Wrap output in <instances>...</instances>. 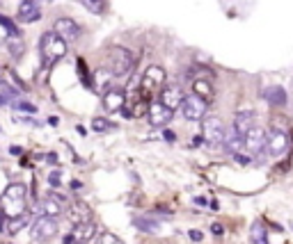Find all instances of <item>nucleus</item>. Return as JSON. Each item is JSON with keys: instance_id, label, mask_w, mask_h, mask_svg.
Wrapping results in <instances>:
<instances>
[{"instance_id": "f257e3e1", "label": "nucleus", "mask_w": 293, "mask_h": 244, "mask_svg": "<svg viewBox=\"0 0 293 244\" xmlns=\"http://www.w3.org/2000/svg\"><path fill=\"white\" fill-rule=\"evenodd\" d=\"M0 212L3 217L14 219L18 214L28 212V187L23 183H12L0 197Z\"/></svg>"}, {"instance_id": "f03ea898", "label": "nucleus", "mask_w": 293, "mask_h": 244, "mask_svg": "<svg viewBox=\"0 0 293 244\" xmlns=\"http://www.w3.org/2000/svg\"><path fill=\"white\" fill-rule=\"evenodd\" d=\"M135 66V55L124 46H110L106 53V69H108L115 78L129 76Z\"/></svg>"}, {"instance_id": "7ed1b4c3", "label": "nucleus", "mask_w": 293, "mask_h": 244, "mask_svg": "<svg viewBox=\"0 0 293 244\" xmlns=\"http://www.w3.org/2000/svg\"><path fill=\"white\" fill-rule=\"evenodd\" d=\"M67 51H69V43L57 37L53 30L44 32L41 39H39V53H41L44 64H55V62H60L62 57L67 55Z\"/></svg>"}, {"instance_id": "20e7f679", "label": "nucleus", "mask_w": 293, "mask_h": 244, "mask_svg": "<svg viewBox=\"0 0 293 244\" xmlns=\"http://www.w3.org/2000/svg\"><path fill=\"white\" fill-rule=\"evenodd\" d=\"M165 69H160V66H156V64H151V66H146V71H144V76H142V80H140V99L146 101L149 103L154 96H158V91L165 87Z\"/></svg>"}, {"instance_id": "39448f33", "label": "nucleus", "mask_w": 293, "mask_h": 244, "mask_svg": "<svg viewBox=\"0 0 293 244\" xmlns=\"http://www.w3.org/2000/svg\"><path fill=\"white\" fill-rule=\"evenodd\" d=\"M57 231H60V226H57V217H46V214H39L35 219V224H32L30 228V235L35 242H46L51 240V237L57 235Z\"/></svg>"}, {"instance_id": "423d86ee", "label": "nucleus", "mask_w": 293, "mask_h": 244, "mask_svg": "<svg viewBox=\"0 0 293 244\" xmlns=\"http://www.w3.org/2000/svg\"><path fill=\"white\" fill-rule=\"evenodd\" d=\"M202 137H204L206 144H211V146L222 144V137H224L222 119H218V116H204L202 119Z\"/></svg>"}, {"instance_id": "0eeeda50", "label": "nucleus", "mask_w": 293, "mask_h": 244, "mask_svg": "<svg viewBox=\"0 0 293 244\" xmlns=\"http://www.w3.org/2000/svg\"><path fill=\"white\" fill-rule=\"evenodd\" d=\"M206 101H202L199 96H195V94H190V96H185V99L181 101V112H183V116L188 121H202L204 116H206Z\"/></svg>"}, {"instance_id": "6e6552de", "label": "nucleus", "mask_w": 293, "mask_h": 244, "mask_svg": "<svg viewBox=\"0 0 293 244\" xmlns=\"http://www.w3.org/2000/svg\"><path fill=\"white\" fill-rule=\"evenodd\" d=\"M243 149L252 155H261L263 151H266V130L252 126V128L243 135Z\"/></svg>"}, {"instance_id": "1a4fd4ad", "label": "nucleus", "mask_w": 293, "mask_h": 244, "mask_svg": "<svg viewBox=\"0 0 293 244\" xmlns=\"http://www.w3.org/2000/svg\"><path fill=\"white\" fill-rule=\"evenodd\" d=\"M286 149H289V137H286V133L282 128H275V126H273V128L266 133V151L277 158V155H284Z\"/></svg>"}, {"instance_id": "9d476101", "label": "nucleus", "mask_w": 293, "mask_h": 244, "mask_svg": "<svg viewBox=\"0 0 293 244\" xmlns=\"http://www.w3.org/2000/svg\"><path fill=\"white\" fill-rule=\"evenodd\" d=\"M53 32H55L60 39H65L67 43H76L82 35L80 26H78L73 18H57L55 26H53Z\"/></svg>"}, {"instance_id": "9b49d317", "label": "nucleus", "mask_w": 293, "mask_h": 244, "mask_svg": "<svg viewBox=\"0 0 293 244\" xmlns=\"http://www.w3.org/2000/svg\"><path fill=\"white\" fill-rule=\"evenodd\" d=\"M65 206H67L65 197H60V194L51 192V194H46V197L39 201L37 208H39V212L46 214V217H60V214L65 212Z\"/></svg>"}, {"instance_id": "f8f14e48", "label": "nucleus", "mask_w": 293, "mask_h": 244, "mask_svg": "<svg viewBox=\"0 0 293 244\" xmlns=\"http://www.w3.org/2000/svg\"><path fill=\"white\" fill-rule=\"evenodd\" d=\"M146 119H149V124L154 126V128H165V126L172 121V110L165 107L160 101H156V103H151L149 110H146Z\"/></svg>"}, {"instance_id": "ddd939ff", "label": "nucleus", "mask_w": 293, "mask_h": 244, "mask_svg": "<svg viewBox=\"0 0 293 244\" xmlns=\"http://www.w3.org/2000/svg\"><path fill=\"white\" fill-rule=\"evenodd\" d=\"M158 96H160V103H163L165 107H170V110H177L179 105H181V101H183V89L179 85H168V87H163V89L158 91Z\"/></svg>"}, {"instance_id": "4468645a", "label": "nucleus", "mask_w": 293, "mask_h": 244, "mask_svg": "<svg viewBox=\"0 0 293 244\" xmlns=\"http://www.w3.org/2000/svg\"><path fill=\"white\" fill-rule=\"evenodd\" d=\"M103 107H106V112H119L121 107L126 105V91L124 89H117V87H110V89H106L103 91Z\"/></svg>"}, {"instance_id": "2eb2a0df", "label": "nucleus", "mask_w": 293, "mask_h": 244, "mask_svg": "<svg viewBox=\"0 0 293 244\" xmlns=\"http://www.w3.org/2000/svg\"><path fill=\"white\" fill-rule=\"evenodd\" d=\"M71 235H73V240H76V244L92 242L96 237V224L92 222V219H87V222H82V224H76Z\"/></svg>"}, {"instance_id": "dca6fc26", "label": "nucleus", "mask_w": 293, "mask_h": 244, "mask_svg": "<svg viewBox=\"0 0 293 244\" xmlns=\"http://www.w3.org/2000/svg\"><path fill=\"white\" fill-rule=\"evenodd\" d=\"M67 219L76 226V224H82V222H87V219H92V210H90L87 203L76 201V203H71V206L67 208Z\"/></svg>"}, {"instance_id": "f3484780", "label": "nucleus", "mask_w": 293, "mask_h": 244, "mask_svg": "<svg viewBox=\"0 0 293 244\" xmlns=\"http://www.w3.org/2000/svg\"><path fill=\"white\" fill-rule=\"evenodd\" d=\"M16 18L21 23H35L41 18V7L35 3H28V0H23L21 5H18V12H16Z\"/></svg>"}, {"instance_id": "a211bd4d", "label": "nucleus", "mask_w": 293, "mask_h": 244, "mask_svg": "<svg viewBox=\"0 0 293 244\" xmlns=\"http://www.w3.org/2000/svg\"><path fill=\"white\" fill-rule=\"evenodd\" d=\"M193 94L199 96L202 101H206V103H211V101L216 99V89H213V85H211L208 78H195L193 80Z\"/></svg>"}, {"instance_id": "6ab92c4d", "label": "nucleus", "mask_w": 293, "mask_h": 244, "mask_svg": "<svg viewBox=\"0 0 293 244\" xmlns=\"http://www.w3.org/2000/svg\"><path fill=\"white\" fill-rule=\"evenodd\" d=\"M252 126H255V112L252 110H243L234 116V130H236V133L245 135Z\"/></svg>"}, {"instance_id": "aec40b11", "label": "nucleus", "mask_w": 293, "mask_h": 244, "mask_svg": "<svg viewBox=\"0 0 293 244\" xmlns=\"http://www.w3.org/2000/svg\"><path fill=\"white\" fill-rule=\"evenodd\" d=\"M222 144L229 153H238L243 149V135L236 133V130H224V137H222Z\"/></svg>"}, {"instance_id": "412c9836", "label": "nucleus", "mask_w": 293, "mask_h": 244, "mask_svg": "<svg viewBox=\"0 0 293 244\" xmlns=\"http://www.w3.org/2000/svg\"><path fill=\"white\" fill-rule=\"evenodd\" d=\"M5 48H7V51H9V55H12L14 60H21L23 51H26V43H23L21 35H16V37H12V35H9V39H7V41H5Z\"/></svg>"}, {"instance_id": "4be33fe9", "label": "nucleus", "mask_w": 293, "mask_h": 244, "mask_svg": "<svg viewBox=\"0 0 293 244\" xmlns=\"http://www.w3.org/2000/svg\"><path fill=\"white\" fill-rule=\"evenodd\" d=\"M266 101L270 105H277V107L286 105V91L282 89V87H268L266 89Z\"/></svg>"}, {"instance_id": "5701e85b", "label": "nucleus", "mask_w": 293, "mask_h": 244, "mask_svg": "<svg viewBox=\"0 0 293 244\" xmlns=\"http://www.w3.org/2000/svg\"><path fill=\"white\" fill-rule=\"evenodd\" d=\"M82 5H85V9L87 12H92V14H106V9H108V0H80Z\"/></svg>"}, {"instance_id": "b1692460", "label": "nucleus", "mask_w": 293, "mask_h": 244, "mask_svg": "<svg viewBox=\"0 0 293 244\" xmlns=\"http://www.w3.org/2000/svg\"><path fill=\"white\" fill-rule=\"evenodd\" d=\"M28 222H30V212H23V214H18V217H14V219H12V226H9L7 231L14 235V233H18V231H21V228H26V226H28Z\"/></svg>"}, {"instance_id": "393cba45", "label": "nucleus", "mask_w": 293, "mask_h": 244, "mask_svg": "<svg viewBox=\"0 0 293 244\" xmlns=\"http://www.w3.org/2000/svg\"><path fill=\"white\" fill-rule=\"evenodd\" d=\"M94 78H96V85H99L101 94H103L106 89H110V82H112V78H115V76H112V73H110L108 69H106V71H99Z\"/></svg>"}, {"instance_id": "a878e982", "label": "nucleus", "mask_w": 293, "mask_h": 244, "mask_svg": "<svg viewBox=\"0 0 293 244\" xmlns=\"http://www.w3.org/2000/svg\"><path fill=\"white\" fill-rule=\"evenodd\" d=\"M115 128V124H110L108 119H103V116H96V119H92V130L94 133H108V130Z\"/></svg>"}, {"instance_id": "bb28decb", "label": "nucleus", "mask_w": 293, "mask_h": 244, "mask_svg": "<svg viewBox=\"0 0 293 244\" xmlns=\"http://www.w3.org/2000/svg\"><path fill=\"white\" fill-rule=\"evenodd\" d=\"M9 105H12L14 110H21V112H30V114H37V105H32L30 101L14 99V101H9Z\"/></svg>"}, {"instance_id": "cd10ccee", "label": "nucleus", "mask_w": 293, "mask_h": 244, "mask_svg": "<svg viewBox=\"0 0 293 244\" xmlns=\"http://www.w3.org/2000/svg\"><path fill=\"white\" fill-rule=\"evenodd\" d=\"M252 244H268L266 231H263L261 224H255V226H252Z\"/></svg>"}, {"instance_id": "c85d7f7f", "label": "nucleus", "mask_w": 293, "mask_h": 244, "mask_svg": "<svg viewBox=\"0 0 293 244\" xmlns=\"http://www.w3.org/2000/svg\"><path fill=\"white\" fill-rule=\"evenodd\" d=\"M0 28H5V30H7L12 37L18 35V28L14 26V21H12V18H7V16H3V14H0Z\"/></svg>"}, {"instance_id": "c756f323", "label": "nucleus", "mask_w": 293, "mask_h": 244, "mask_svg": "<svg viewBox=\"0 0 293 244\" xmlns=\"http://www.w3.org/2000/svg\"><path fill=\"white\" fill-rule=\"evenodd\" d=\"M96 244H124L119 240V237H115V235H110V233H106V235H101L99 237V242Z\"/></svg>"}, {"instance_id": "7c9ffc66", "label": "nucleus", "mask_w": 293, "mask_h": 244, "mask_svg": "<svg viewBox=\"0 0 293 244\" xmlns=\"http://www.w3.org/2000/svg\"><path fill=\"white\" fill-rule=\"evenodd\" d=\"M48 180H51V185L53 187H60V172H51V176H48Z\"/></svg>"}, {"instance_id": "2f4dec72", "label": "nucleus", "mask_w": 293, "mask_h": 244, "mask_svg": "<svg viewBox=\"0 0 293 244\" xmlns=\"http://www.w3.org/2000/svg\"><path fill=\"white\" fill-rule=\"evenodd\" d=\"M190 240L199 242V240H202V231H190Z\"/></svg>"}, {"instance_id": "473e14b6", "label": "nucleus", "mask_w": 293, "mask_h": 244, "mask_svg": "<svg viewBox=\"0 0 293 244\" xmlns=\"http://www.w3.org/2000/svg\"><path fill=\"white\" fill-rule=\"evenodd\" d=\"M9 153H12V155H21L23 149H21V146H12V149H9Z\"/></svg>"}, {"instance_id": "72a5a7b5", "label": "nucleus", "mask_w": 293, "mask_h": 244, "mask_svg": "<svg viewBox=\"0 0 293 244\" xmlns=\"http://www.w3.org/2000/svg\"><path fill=\"white\" fill-rule=\"evenodd\" d=\"M211 231L216 233V235H222V226H220V224H213V226H211Z\"/></svg>"}, {"instance_id": "f704fd0d", "label": "nucleus", "mask_w": 293, "mask_h": 244, "mask_svg": "<svg viewBox=\"0 0 293 244\" xmlns=\"http://www.w3.org/2000/svg\"><path fill=\"white\" fill-rule=\"evenodd\" d=\"M28 3H35V5H39V7H41V5H46L48 0H28Z\"/></svg>"}, {"instance_id": "c9c22d12", "label": "nucleus", "mask_w": 293, "mask_h": 244, "mask_svg": "<svg viewBox=\"0 0 293 244\" xmlns=\"http://www.w3.org/2000/svg\"><path fill=\"white\" fill-rule=\"evenodd\" d=\"M3 105H7V99H3V94H0V107Z\"/></svg>"}]
</instances>
